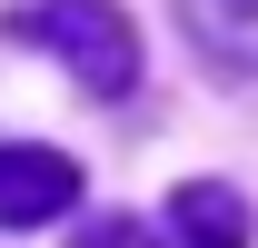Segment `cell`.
I'll list each match as a JSON object with an SVG mask.
<instances>
[{"label": "cell", "instance_id": "cell-4", "mask_svg": "<svg viewBox=\"0 0 258 248\" xmlns=\"http://www.w3.org/2000/svg\"><path fill=\"white\" fill-rule=\"evenodd\" d=\"M189 40H209L228 70H258V0H179Z\"/></svg>", "mask_w": 258, "mask_h": 248}, {"label": "cell", "instance_id": "cell-1", "mask_svg": "<svg viewBox=\"0 0 258 248\" xmlns=\"http://www.w3.org/2000/svg\"><path fill=\"white\" fill-rule=\"evenodd\" d=\"M10 40L70 60V80L99 90V99H119L139 80V30H129L109 0H30V10H10Z\"/></svg>", "mask_w": 258, "mask_h": 248}, {"label": "cell", "instance_id": "cell-3", "mask_svg": "<svg viewBox=\"0 0 258 248\" xmlns=\"http://www.w3.org/2000/svg\"><path fill=\"white\" fill-rule=\"evenodd\" d=\"M169 218H179L189 248H248V199H238L228 179H189L179 199H169Z\"/></svg>", "mask_w": 258, "mask_h": 248}, {"label": "cell", "instance_id": "cell-2", "mask_svg": "<svg viewBox=\"0 0 258 248\" xmlns=\"http://www.w3.org/2000/svg\"><path fill=\"white\" fill-rule=\"evenodd\" d=\"M70 199H80V169H70L60 149H40V139L0 149V228H40V218H70Z\"/></svg>", "mask_w": 258, "mask_h": 248}, {"label": "cell", "instance_id": "cell-5", "mask_svg": "<svg viewBox=\"0 0 258 248\" xmlns=\"http://www.w3.org/2000/svg\"><path fill=\"white\" fill-rule=\"evenodd\" d=\"M80 248H149V228H129V218L119 228H80Z\"/></svg>", "mask_w": 258, "mask_h": 248}]
</instances>
